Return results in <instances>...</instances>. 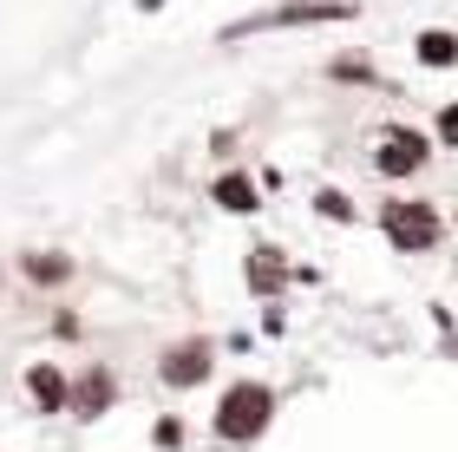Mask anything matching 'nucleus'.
<instances>
[{
	"label": "nucleus",
	"mask_w": 458,
	"mask_h": 452,
	"mask_svg": "<svg viewBox=\"0 0 458 452\" xmlns=\"http://www.w3.org/2000/svg\"><path fill=\"white\" fill-rule=\"evenodd\" d=\"M276 414H282V394L268 380H256V374H236L216 394V414H210V433L223 439V446H256L268 426H276Z\"/></svg>",
	"instance_id": "nucleus-1"
},
{
	"label": "nucleus",
	"mask_w": 458,
	"mask_h": 452,
	"mask_svg": "<svg viewBox=\"0 0 458 452\" xmlns=\"http://www.w3.org/2000/svg\"><path fill=\"white\" fill-rule=\"evenodd\" d=\"M380 236L393 243L400 256H426L445 243V217L432 197H386L380 203Z\"/></svg>",
	"instance_id": "nucleus-2"
},
{
	"label": "nucleus",
	"mask_w": 458,
	"mask_h": 452,
	"mask_svg": "<svg viewBox=\"0 0 458 452\" xmlns=\"http://www.w3.org/2000/svg\"><path fill=\"white\" fill-rule=\"evenodd\" d=\"M341 20H360L353 0H282L268 13H249L236 27H223V47L229 39H249V33H276V27H341Z\"/></svg>",
	"instance_id": "nucleus-3"
},
{
	"label": "nucleus",
	"mask_w": 458,
	"mask_h": 452,
	"mask_svg": "<svg viewBox=\"0 0 458 452\" xmlns=\"http://www.w3.org/2000/svg\"><path fill=\"white\" fill-rule=\"evenodd\" d=\"M432 151H439V145H432V132H420V125H400V118L373 132V171H380L386 183L420 177L426 164H432Z\"/></svg>",
	"instance_id": "nucleus-4"
},
{
	"label": "nucleus",
	"mask_w": 458,
	"mask_h": 452,
	"mask_svg": "<svg viewBox=\"0 0 458 452\" xmlns=\"http://www.w3.org/2000/svg\"><path fill=\"white\" fill-rule=\"evenodd\" d=\"M210 374H216V341L210 335H183L157 354V380L171 387V394H191V387H203Z\"/></svg>",
	"instance_id": "nucleus-5"
},
{
	"label": "nucleus",
	"mask_w": 458,
	"mask_h": 452,
	"mask_svg": "<svg viewBox=\"0 0 458 452\" xmlns=\"http://www.w3.org/2000/svg\"><path fill=\"white\" fill-rule=\"evenodd\" d=\"M112 406H118V374H112L106 361H86V367L72 374V400H66V414L92 426V420H106Z\"/></svg>",
	"instance_id": "nucleus-6"
},
{
	"label": "nucleus",
	"mask_w": 458,
	"mask_h": 452,
	"mask_svg": "<svg viewBox=\"0 0 458 452\" xmlns=\"http://www.w3.org/2000/svg\"><path fill=\"white\" fill-rule=\"evenodd\" d=\"M242 289L256 295V302H276L288 289V256H282V243H249V256H242Z\"/></svg>",
	"instance_id": "nucleus-7"
},
{
	"label": "nucleus",
	"mask_w": 458,
	"mask_h": 452,
	"mask_svg": "<svg viewBox=\"0 0 458 452\" xmlns=\"http://www.w3.org/2000/svg\"><path fill=\"white\" fill-rule=\"evenodd\" d=\"M20 387H27L33 414H66V400H72V374L59 361H33L27 374H20Z\"/></svg>",
	"instance_id": "nucleus-8"
},
{
	"label": "nucleus",
	"mask_w": 458,
	"mask_h": 452,
	"mask_svg": "<svg viewBox=\"0 0 458 452\" xmlns=\"http://www.w3.org/2000/svg\"><path fill=\"white\" fill-rule=\"evenodd\" d=\"M210 203L223 217H256L262 210V183L249 177V171H223L216 183H210Z\"/></svg>",
	"instance_id": "nucleus-9"
},
{
	"label": "nucleus",
	"mask_w": 458,
	"mask_h": 452,
	"mask_svg": "<svg viewBox=\"0 0 458 452\" xmlns=\"http://www.w3.org/2000/svg\"><path fill=\"white\" fill-rule=\"evenodd\" d=\"M20 276H27L33 289H66V282L79 276V262L66 250H27L20 256Z\"/></svg>",
	"instance_id": "nucleus-10"
},
{
	"label": "nucleus",
	"mask_w": 458,
	"mask_h": 452,
	"mask_svg": "<svg viewBox=\"0 0 458 452\" xmlns=\"http://www.w3.org/2000/svg\"><path fill=\"white\" fill-rule=\"evenodd\" d=\"M412 59H420L426 72H452V66H458V33H452V27H420Z\"/></svg>",
	"instance_id": "nucleus-11"
},
{
	"label": "nucleus",
	"mask_w": 458,
	"mask_h": 452,
	"mask_svg": "<svg viewBox=\"0 0 458 452\" xmlns=\"http://www.w3.org/2000/svg\"><path fill=\"white\" fill-rule=\"evenodd\" d=\"M151 446H157V452H183V446H191L183 414H157V420H151Z\"/></svg>",
	"instance_id": "nucleus-12"
},
{
	"label": "nucleus",
	"mask_w": 458,
	"mask_h": 452,
	"mask_svg": "<svg viewBox=\"0 0 458 452\" xmlns=\"http://www.w3.org/2000/svg\"><path fill=\"white\" fill-rule=\"evenodd\" d=\"M315 217L321 223H353V197L335 191V183H321V191H315Z\"/></svg>",
	"instance_id": "nucleus-13"
},
{
	"label": "nucleus",
	"mask_w": 458,
	"mask_h": 452,
	"mask_svg": "<svg viewBox=\"0 0 458 452\" xmlns=\"http://www.w3.org/2000/svg\"><path fill=\"white\" fill-rule=\"evenodd\" d=\"M432 145L458 151V98H445V106H439V118H432Z\"/></svg>",
	"instance_id": "nucleus-14"
}]
</instances>
